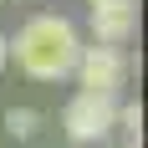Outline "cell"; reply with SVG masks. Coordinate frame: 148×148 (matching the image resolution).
Instances as JSON below:
<instances>
[{"label":"cell","instance_id":"obj_1","mask_svg":"<svg viewBox=\"0 0 148 148\" xmlns=\"http://www.w3.org/2000/svg\"><path fill=\"white\" fill-rule=\"evenodd\" d=\"M5 46H10V61L31 82H66L87 41H82L77 21L46 10V15H31L15 36H5Z\"/></svg>","mask_w":148,"mask_h":148},{"label":"cell","instance_id":"obj_2","mask_svg":"<svg viewBox=\"0 0 148 148\" xmlns=\"http://www.w3.org/2000/svg\"><path fill=\"white\" fill-rule=\"evenodd\" d=\"M112 123H118V97H107V92H82L77 87L61 107V133L72 138L77 148H92L112 138Z\"/></svg>","mask_w":148,"mask_h":148},{"label":"cell","instance_id":"obj_3","mask_svg":"<svg viewBox=\"0 0 148 148\" xmlns=\"http://www.w3.org/2000/svg\"><path fill=\"white\" fill-rule=\"evenodd\" d=\"M128 72H133V56L123 51V46H82V56H77L72 77L82 92H107V97H123L128 87Z\"/></svg>","mask_w":148,"mask_h":148},{"label":"cell","instance_id":"obj_4","mask_svg":"<svg viewBox=\"0 0 148 148\" xmlns=\"http://www.w3.org/2000/svg\"><path fill=\"white\" fill-rule=\"evenodd\" d=\"M87 31L97 46H128L138 36V0H87Z\"/></svg>","mask_w":148,"mask_h":148},{"label":"cell","instance_id":"obj_5","mask_svg":"<svg viewBox=\"0 0 148 148\" xmlns=\"http://www.w3.org/2000/svg\"><path fill=\"white\" fill-rule=\"evenodd\" d=\"M41 123H46V112H36V107H10L5 112V133L10 138H36Z\"/></svg>","mask_w":148,"mask_h":148},{"label":"cell","instance_id":"obj_6","mask_svg":"<svg viewBox=\"0 0 148 148\" xmlns=\"http://www.w3.org/2000/svg\"><path fill=\"white\" fill-rule=\"evenodd\" d=\"M112 133H123L128 143H143V102H123L118 97V123H112Z\"/></svg>","mask_w":148,"mask_h":148},{"label":"cell","instance_id":"obj_7","mask_svg":"<svg viewBox=\"0 0 148 148\" xmlns=\"http://www.w3.org/2000/svg\"><path fill=\"white\" fill-rule=\"evenodd\" d=\"M10 66V46H5V36H0V72Z\"/></svg>","mask_w":148,"mask_h":148},{"label":"cell","instance_id":"obj_8","mask_svg":"<svg viewBox=\"0 0 148 148\" xmlns=\"http://www.w3.org/2000/svg\"><path fill=\"white\" fill-rule=\"evenodd\" d=\"M123 148H143V143H128V138H123Z\"/></svg>","mask_w":148,"mask_h":148},{"label":"cell","instance_id":"obj_9","mask_svg":"<svg viewBox=\"0 0 148 148\" xmlns=\"http://www.w3.org/2000/svg\"><path fill=\"white\" fill-rule=\"evenodd\" d=\"M5 5H21V0H5Z\"/></svg>","mask_w":148,"mask_h":148},{"label":"cell","instance_id":"obj_10","mask_svg":"<svg viewBox=\"0 0 148 148\" xmlns=\"http://www.w3.org/2000/svg\"><path fill=\"white\" fill-rule=\"evenodd\" d=\"M72 148H77V143H72Z\"/></svg>","mask_w":148,"mask_h":148}]
</instances>
